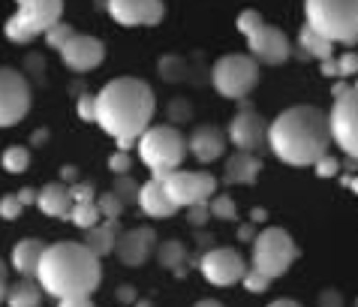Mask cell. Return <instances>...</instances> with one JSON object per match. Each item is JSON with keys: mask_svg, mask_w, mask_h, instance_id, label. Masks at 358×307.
Segmentation results:
<instances>
[{"mask_svg": "<svg viewBox=\"0 0 358 307\" xmlns=\"http://www.w3.org/2000/svg\"><path fill=\"white\" fill-rule=\"evenodd\" d=\"M157 69H160L163 82H184V78H190V66H187V61H184V57H178V55L160 57Z\"/></svg>", "mask_w": 358, "mask_h": 307, "instance_id": "29", "label": "cell"}, {"mask_svg": "<svg viewBox=\"0 0 358 307\" xmlns=\"http://www.w3.org/2000/svg\"><path fill=\"white\" fill-rule=\"evenodd\" d=\"M259 82V64L250 55H223L211 66V85L226 100H244Z\"/></svg>", "mask_w": 358, "mask_h": 307, "instance_id": "9", "label": "cell"}, {"mask_svg": "<svg viewBox=\"0 0 358 307\" xmlns=\"http://www.w3.org/2000/svg\"><path fill=\"white\" fill-rule=\"evenodd\" d=\"M103 280V265L99 256H94L78 241H57L48 244L36 271V283L45 295L73 299V295H94V290Z\"/></svg>", "mask_w": 358, "mask_h": 307, "instance_id": "3", "label": "cell"}, {"mask_svg": "<svg viewBox=\"0 0 358 307\" xmlns=\"http://www.w3.org/2000/svg\"><path fill=\"white\" fill-rule=\"evenodd\" d=\"M15 15L3 24L9 43L27 45L36 36H45L64 15V0H15Z\"/></svg>", "mask_w": 358, "mask_h": 307, "instance_id": "6", "label": "cell"}, {"mask_svg": "<svg viewBox=\"0 0 358 307\" xmlns=\"http://www.w3.org/2000/svg\"><path fill=\"white\" fill-rule=\"evenodd\" d=\"M117 235H121V223L117 220H99L94 229H87L85 232V247L91 250L94 256H108V253H115V244H117Z\"/></svg>", "mask_w": 358, "mask_h": 307, "instance_id": "23", "label": "cell"}, {"mask_svg": "<svg viewBox=\"0 0 358 307\" xmlns=\"http://www.w3.org/2000/svg\"><path fill=\"white\" fill-rule=\"evenodd\" d=\"M96 208H99V217H103V220H121V214H124V202L117 199V196L108 190V193H103V196H96Z\"/></svg>", "mask_w": 358, "mask_h": 307, "instance_id": "31", "label": "cell"}, {"mask_svg": "<svg viewBox=\"0 0 358 307\" xmlns=\"http://www.w3.org/2000/svg\"><path fill=\"white\" fill-rule=\"evenodd\" d=\"M57 55L69 73H91L106 61V43L91 34H76Z\"/></svg>", "mask_w": 358, "mask_h": 307, "instance_id": "15", "label": "cell"}, {"mask_svg": "<svg viewBox=\"0 0 358 307\" xmlns=\"http://www.w3.org/2000/svg\"><path fill=\"white\" fill-rule=\"evenodd\" d=\"M268 307H301V304L292 301V299H277V301H271Z\"/></svg>", "mask_w": 358, "mask_h": 307, "instance_id": "48", "label": "cell"}, {"mask_svg": "<svg viewBox=\"0 0 358 307\" xmlns=\"http://www.w3.org/2000/svg\"><path fill=\"white\" fill-rule=\"evenodd\" d=\"M136 307H151V301H138Z\"/></svg>", "mask_w": 358, "mask_h": 307, "instance_id": "58", "label": "cell"}, {"mask_svg": "<svg viewBox=\"0 0 358 307\" xmlns=\"http://www.w3.org/2000/svg\"><path fill=\"white\" fill-rule=\"evenodd\" d=\"M166 112H169V117H172L175 124H184V121H190L193 108H190V103H187V100H172Z\"/></svg>", "mask_w": 358, "mask_h": 307, "instance_id": "38", "label": "cell"}, {"mask_svg": "<svg viewBox=\"0 0 358 307\" xmlns=\"http://www.w3.org/2000/svg\"><path fill=\"white\" fill-rule=\"evenodd\" d=\"M130 166H133V160H130L127 151H115L112 157H108V169H112L115 175H130Z\"/></svg>", "mask_w": 358, "mask_h": 307, "instance_id": "41", "label": "cell"}, {"mask_svg": "<svg viewBox=\"0 0 358 307\" xmlns=\"http://www.w3.org/2000/svg\"><path fill=\"white\" fill-rule=\"evenodd\" d=\"M328 127H331V142H337V148L346 157L358 160V82L334 87V106L328 115Z\"/></svg>", "mask_w": 358, "mask_h": 307, "instance_id": "8", "label": "cell"}, {"mask_svg": "<svg viewBox=\"0 0 358 307\" xmlns=\"http://www.w3.org/2000/svg\"><path fill=\"white\" fill-rule=\"evenodd\" d=\"M6 290H9L6 277H0V304H3V301H6Z\"/></svg>", "mask_w": 358, "mask_h": 307, "instance_id": "53", "label": "cell"}, {"mask_svg": "<svg viewBox=\"0 0 358 307\" xmlns=\"http://www.w3.org/2000/svg\"><path fill=\"white\" fill-rule=\"evenodd\" d=\"M247 45H250V57L256 64H283V61H289V55H292V45H289V39H286V34L280 31V27H274V24H262V27H256V31L247 36Z\"/></svg>", "mask_w": 358, "mask_h": 307, "instance_id": "16", "label": "cell"}, {"mask_svg": "<svg viewBox=\"0 0 358 307\" xmlns=\"http://www.w3.org/2000/svg\"><path fill=\"white\" fill-rule=\"evenodd\" d=\"M36 208L45 217H55V220H66L69 211H73V196H69V187L61 181H52L36 190Z\"/></svg>", "mask_w": 358, "mask_h": 307, "instance_id": "20", "label": "cell"}, {"mask_svg": "<svg viewBox=\"0 0 358 307\" xmlns=\"http://www.w3.org/2000/svg\"><path fill=\"white\" fill-rule=\"evenodd\" d=\"M331 145L328 115L316 106H292L268 124V148L289 166H313Z\"/></svg>", "mask_w": 358, "mask_h": 307, "instance_id": "2", "label": "cell"}, {"mask_svg": "<svg viewBox=\"0 0 358 307\" xmlns=\"http://www.w3.org/2000/svg\"><path fill=\"white\" fill-rule=\"evenodd\" d=\"M187 220H190V226H205L208 220H211V208H208V202H199V205L187 208Z\"/></svg>", "mask_w": 358, "mask_h": 307, "instance_id": "39", "label": "cell"}, {"mask_svg": "<svg viewBox=\"0 0 358 307\" xmlns=\"http://www.w3.org/2000/svg\"><path fill=\"white\" fill-rule=\"evenodd\" d=\"M346 184H350V190L358 196V178H350V181H346Z\"/></svg>", "mask_w": 358, "mask_h": 307, "instance_id": "55", "label": "cell"}, {"mask_svg": "<svg viewBox=\"0 0 358 307\" xmlns=\"http://www.w3.org/2000/svg\"><path fill=\"white\" fill-rule=\"evenodd\" d=\"M157 250V232L151 226H136V229H127L117 235L115 244V256L121 259V265L127 269H138V265L148 262V256Z\"/></svg>", "mask_w": 358, "mask_h": 307, "instance_id": "17", "label": "cell"}, {"mask_svg": "<svg viewBox=\"0 0 358 307\" xmlns=\"http://www.w3.org/2000/svg\"><path fill=\"white\" fill-rule=\"evenodd\" d=\"M262 172V163L259 157L250 154V151H235L232 157L226 160V184H253Z\"/></svg>", "mask_w": 358, "mask_h": 307, "instance_id": "22", "label": "cell"}, {"mask_svg": "<svg viewBox=\"0 0 358 307\" xmlns=\"http://www.w3.org/2000/svg\"><path fill=\"white\" fill-rule=\"evenodd\" d=\"M61 178H64V181H76V169H73V166H64Z\"/></svg>", "mask_w": 358, "mask_h": 307, "instance_id": "51", "label": "cell"}, {"mask_svg": "<svg viewBox=\"0 0 358 307\" xmlns=\"http://www.w3.org/2000/svg\"><path fill=\"white\" fill-rule=\"evenodd\" d=\"M22 202H18V196H3L0 199V217L3 220H18V214H22Z\"/></svg>", "mask_w": 358, "mask_h": 307, "instance_id": "40", "label": "cell"}, {"mask_svg": "<svg viewBox=\"0 0 358 307\" xmlns=\"http://www.w3.org/2000/svg\"><path fill=\"white\" fill-rule=\"evenodd\" d=\"M69 196H73V202H94L96 190L91 181H73L69 184Z\"/></svg>", "mask_w": 358, "mask_h": 307, "instance_id": "36", "label": "cell"}, {"mask_svg": "<svg viewBox=\"0 0 358 307\" xmlns=\"http://www.w3.org/2000/svg\"><path fill=\"white\" fill-rule=\"evenodd\" d=\"M94 6L96 9H108V0H94Z\"/></svg>", "mask_w": 358, "mask_h": 307, "instance_id": "56", "label": "cell"}, {"mask_svg": "<svg viewBox=\"0 0 358 307\" xmlns=\"http://www.w3.org/2000/svg\"><path fill=\"white\" fill-rule=\"evenodd\" d=\"M115 299L124 301V304H130V301H136V290H133V286H121V290L115 292Z\"/></svg>", "mask_w": 358, "mask_h": 307, "instance_id": "46", "label": "cell"}, {"mask_svg": "<svg viewBox=\"0 0 358 307\" xmlns=\"http://www.w3.org/2000/svg\"><path fill=\"white\" fill-rule=\"evenodd\" d=\"M226 133L220 130V127L214 124H202L196 127V130L190 133V138H187V151H190L199 163H214L220 160L223 151H226Z\"/></svg>", "mask_w": 358, "mask_h": 307, "instance_id": "18", "label": "cell"}, {"mask_svg": "<svg viewBox=\"0 0 358 307\" xmlns=\"http://www.w3.org/2000/svg\"><path fill=\"white\" fill-rule=\"evenodd\" d=\"M0 277H6V265L3 262H0Z\"/></svg>", "mask_w": 358, "mask_h": 307, "instance_id": "57", "label": "cell"}, {"mask_svg": "<svg viewBox=\"0 0 358 307\" xmlns=\"http://www.w3.org/2000/svg\"><path fill=\"white\" fill-rule=\"evenodd\" d=\"M262 24H265V18L256 13V9H244V13L238 15V31H241L244 36H250L256 27H262Z\"/></svg>", "mask_w": 358, "mask_h": 307, "instance_id": "35", "label": "cell"}, {"mask_svg": "<svg viewBox=\"0 0 358 307\" xmlns=\"http://www.w3.org/2000/svg\"><path fill=\"white\" fill-rule=\"evenodd\" d=\"M45 138H48V130H36L31 142H34V145H45Z\"/></svg>", "mask_w": 358, "mask_h": 307, "instance_id": "50", "label": "cell"}, {"mask_svg": "<svg viewBox=\"0 0 358 307\" xmlns=\"http://www.w3.org/2000/svg\"><path fill=\"white\" fill-rule=\"evenodd\" d=\"M199 271L208 283L214 286H232L241 283L247 274V262L241 259V253L232 247H211L199 256Z\"/></svg>", "mask_w": 358, "mask_h": 307, "instance_id": "12", "label": "cell"}, {"mask_svg": "<svg viewBox=\"0 0 358 307\" xmlns=\"http://www.w3.org/2000/svg\"><path fill=\"white\" fill-rule=\"evenodd\" d=\"M241 283H244L250 292H265L268 283H271V277H265L262 271H256V269H247V274H244Z\"/></svg>", "mask_w": 358, "mask_h": 307, "instance_id": "37", "label": "cell"}, {"mask_svg": "<svg viewBox=\"0 0 358 307\" xmlns=\"http://www.w3.org/2000/svg\"><path fill=\"white\" fill-rule=\"evenodd\" d=\"M0 163H3V169L9 175H22L27 172V166H31V151H27L24 145H9L3 154H0Z\"/></svg>", "mask_w": 358, "mask_h": 307, "instance_id": "27", "label": "cell"}, {"mask_svg": "<svg viewBox=\"0 0 358 307\" xmlns=\"http://www.w3.org/2000/svg\"><path fill=\"white\" fill-rule=\"evenodd\" d=\"M307 24L331 43L358 39V0H304Z\"/></svg>", "mask_w": 358, "mask_h": 307, "instance_id": "5", "label": "cell"}, {"mask_svg": "<svg viewBox=\"0 0 358 307\" xmlns=\"http://www.w3.org/2000/svg\"><path fill=\"white\" fill-rule=\"evenodd\" d=\"M31 82L13 66H0V130L22 124L31 112Z\"/></svg>", "mask_w": 358, "mask_h": 307, "instance_id": "10", "label": "cell"}, {"mask_svg": "<svg viewBox=\"0 0 358 307\" xmlns=\"http://www.w3.org/2000/svg\"><path fill=\"white\" fill-rule=\"evenodd\" d=\"M69 223H76L78 229H94V226L103 220L99 217V208H96V202H73V211H69V217H66Z\"/></svg>", "mask_w": 358, "mask_h": 307, "instance_id": "28", "label": "cell"}, {"mask_svg": "<svg viewBox=\"0 0 358 307\" xmlns=\"http://www.w3.org/2000/svg\"><path fill=\"white\" fill-rule=\"evenodd\" d=\"M15 196H18V202H22V205H31V202H36V193L31 190V187H24V190H18Z\"/></svg>", "mask_w": 358, "mask_h": 307, "instance_id": "47", "label": "cell"}, {"mask_svg": "<svg viewBox=\"0 0 358 307\" xmlns=\"http://www.w3.org/2000/svg\"><path fill=\"white\" fill-rule=\"evenodd\" d=\"M154 112H157V97L151 85L136 76H121L99 87L94 124H99L115 138L117 151H130L138 142V136L151 127Z\"/></svg>", "mask_w": 358, "mask_h": 307, "instance_id": "1", "label": "cell"}, {"mask_svg": "<svg viewBox=\"0 0 358 307\" xmlns=\"http://www.w3.org/2000/svg\"><path fill=\"white\" fill-rule=\"evenodd\" d=\"M193 307H223L220 301H214V299H202V301H196Z\"/></svg>", "mask_w": 358, "mask_h": 307, "instance_id": "52", "label": "cell"}, {"mask_svg": "<svg viewBox=\"0 0 358 307\" xmlns=\"http://www.w3.org/2000/svg\"><path fill=\"white\" fill-rule=\"evenodd\" d=\"M320 307H343V295L337 290H325L320 292Z\"/></svg>", "mask_w": 358, "mask_h": 307, "instance_id": "44", "label": "cell"}, {"mask_svg": "<svg viewBox=\"0 0 358 307\" xmlns=\"http://www.w3.org/2000/svg\"><path fill=\"white\" fill-rule=\"evenodd\" d=\"M265 217H268V214L262 211V208H256V211H253V223H262V220H265Z\"/></svg>", "mask_w": 358, "mask_h": 307, "instance_id": "54", "label": "cell"}, {"mask_svg": "<svg viewBox=\"0 0 358 307\" xmlns=\"http://www.w3.org/2000/svg\"><path fill=\"white\" fill-rule=\"evenodd\" d=\"M169 199L178 208H190L199 202H208L217 193V178L211 172H187V169H175L166 178H160Z\"/></svg>", "mask_w": 358, "mask_h": 307, "instance_id": "11", "label": "cell"}, {"mask_svg": "<svg viewBox=\"0 0 358 307\" xmlns=\"http://www.w3.org/2000/svg\"><path fill=\"white\" fill-rule=\"evenodd\" d=\"M43 295L45 292L36 280L22 277V280L6 290V307H43Z\"/></svg>", "mask_w": 358, "mask_h": 307, "instance_id": "25", "label": "cell"}, {"mask_svg": "<svg viewBox=\"0 0 358 307\" xmlns=\"http://www.w3.org/2000/svg\"><path fill=\"white\" fill-rule=\"evenodd\" d=\"M76 112H78V117H82V121L94 124V117H96V94H78Z\"/></svg>", "mask_w": 358, "mask_h": 307, "instance_id": "34", "label": "cell"}, {"mask_svg": "<svg viewBox=\"0 0 358 307\" xmlns=\"http://www.w3.org/2000/svg\"><path fill=\"white\" fill-rule=\"evenodd\" d=\"M157 262L163 265L166 271H172L178 277L187 274V265H190V253H187L184 241H163L160 247H157Z\"/></svg>", "mask_w": 358, "mask_h": 307, "instance_id": "24", "label": "cell"}, {"mask_svg": "<svg viewBox=\"0 0 358 307\" xmlns=\"http://www.w3.org/2000/svg\"><path fill=\"white\" fill-rule=\"evenodd\" d=\"M108 15L121 27H154L163 22V0H108Z\"/></svg>", "mask_w": 358, "mask_h": 307, "instance_id": "13", "label": "cell"}, {"mask_svg": "<svg viewBox=\"0 0 358 307\" xmlns=\"http://www.w3.org/2000/svg\"><path fill=\"white\" fill-rule=\"evenodd\" d=\"M208 208H211V217H217V220H235L238 217V205L232 196H226V193H214L211 199H208Z\"/></svg>", "mask_w": 358, "mask_h": 307, "instance_id": "30", "label": "cell"}, {"mask_svg": "<svg viewBox=\"0 0 358 307\" xmlns=\"http://www.w3.org/2000/svg\"><path fill=\"white\" fill-rule=\"evenodd\" d=\"M313 166H316V175L320 178H334L337 172H341V163H337L334 157H328V154L322 157V160H316Z\"/></svg>", "mask_w": 358, "mask_h": 307, "instance_id": "43", "label": "cell"}, {"mask_svg": "<svg viewBox=\"0 0 358 307\" xmlns=\"http://www.w3.org/2000/svg\"><path fill=\"white\" fill-rule=\"evenodd\" d=\"M136 205L142 208V214L154 217V220H166V217H172L178 211V205L169 199L160 178H151V181H145L142 187H138V202Z\"/></svg>", "mask_w": 358, "mask_h": 307, "instance_id": "19", "label": "cell"}, {"mask_svg": "<svg viewBox=\"0 0 358 307\" xmlns=\"http://www.w3.org/2000/svg\"><path fill=\"white\" fill-rule=\"evenodd\" d=\"M295 259H298V247L286 229L268 226L253 238V269L271 277V280L289 271Z\"/></svg>", "mask_w": 358, "mask_h": 307, "instance_id": "7", "label": "cell"}, {"mask_svg": "<svg viewBox=\"0 0 358 307\" xmlns=\"http://www.w3.org/2000/svg\"><path fill=\"white\" fill-rule=\"evenodd\" d=\"M138 187H142V184L133 181L130 175H117V178H115L112 193H115L124 205H136V202H138Z\"/></svg>", "mask_w": 358, "mask_h": 307, "instance_id": "32", "label": "cell"}, {"mask_svg": "<svg viewBox=\"0 0 358 307\" xmlns=\"http://www.w3.org/2000/svg\"><path fill=\"white\" fill-rule=\"evenodd\" d=\"M298 45H301V52L307 57H316V61H328V57H334V43L331 39H325L322 34H316L310 24L301 27V34H298Z\"/></svg>", "mask_w": 358, "mask_h": 307, "instance_id": "26", "label": "cell"}, {"mask_svg": "<svg viewBox=\"0 0 358 307\" xmlns=\"http://www.w3.org/2000/svg\"><path fill=\"white\" fill-rule=\"evenodd\" d=\"M226 138L238 148V151L256 154L262 145H268V124H265V117L256 112V108L244 106L241 112L232 117V124H229Z\"/></svg>", "mask_w": 358, "mask_h": 307, "instance_id": "14", "label": "cell"}, {"mask_svg": "<svg viewBox=\"0 0 358 307\" xmlns=\"http://www.w3.org/2000/svg\"><path fill=\"white\" fill-rule=\"evenodd\" d=\"M238 235H241V241H253V238H256L253 226H241V232H238Z\"/></svg>", "mask_w": 358, "mask_h": 307, "instance_id": "49", "label": "cell"}, {"mask_svg": "<svg viewBox=\"0 0 358 307\" xmlns=\"http://www.w3.org/2000/svg\"><path fill=\"white\" fill-rule=\"evenodd\" d=\"M57 307H94L91 295H73V299H61Z\"/></svg>", "mask_w": 358, "mask_h": 307, "instance_id": "45", "label": "cell"}, {"mask_svg": "<svg viewBox=\"0 0 358 307\" xmlns=\"http://www.w3.org/2000/svg\"><path fill=\"white\" fill-rule=\"evenodd\" d=\"M45 247L39 238H22L13 247V269L27 277V280H36V271H39V262H43V253Z\"/></svg>", "mask_w": 358, "mask_h": 307, "instance_id": "21", "label": "cell"}, {"mask_svg": "<svg viewBox=\"0 0 358 307\" xmlns=\"http://www.w3.org/2000/svg\"><path fill=\"white\" fill-rule=\"evenodd\" d=\"M337 76H358V52H346L337 57Z\"/></svg>", "mask_w": 358, "mask_h": 307, "instance_id": "42", "label": "cell"}, {"mask_svg": "<svg viewBox=\"0 0 358 307\" xmlns=\"http://www.w3.org/2000/svg\"><path fill=\"white\" fill-rule=\"evenodd\" d=\"M76 36V31H73V27H69L66 22H57L55 27H48V34H45V43L48 45H52L55 48V52H61V48L69 43V39H73Z\"/></svg>", "mask_w": 358, "mask_h": 307, "instance_id": "33", "label": "cell"}, {"mask_svg": "<svg viewBox=\"0 0 358 307\" xmlns=\"http://www.w3.org/2000/svg\"><path fill=\"white\" fill-rule=\"evenodd\" d=\"M138 160L148 166L151 178H166L169 172L181 169L184 157H187V138L181 130L172 124H157L138 136Z\"/></svg>", "mask_w": 358, "mask_h": 307, "instance_id": "4", "label": "cell"}, {"mask_svg": "<svg viewBox=\"0 0 358 307\" xmlns=\"http://www.w3.org/2000/svg\"><path fill=\"white\" fill-rule=\"evenodd\" d=\"M355 163H358V160H355Z\"/></svg>", "mask_w": 358, "mask_h": 307, "instance_id": "60", "label": "cell"}, {"mask_svg": "<svg viewBox=\"0 0 358 307\" xmlns=\"http://www.w3.org/2000/svg\"><path fill=\"white\" fill-rule=\"evenodd\" d=\"M355 307H358V301H355Z\"/></svg>", "mask_w": 358, "mask_h": 307, "instance_id": "59", "label": "cell"}]
</instances>
